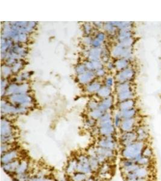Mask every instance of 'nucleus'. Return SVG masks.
Instances as JSON below:
<instances>
[{"label": "nucleus", "mask_w": 161, "mask_h": 181, "mask_svg": "<svg viewBox=\"0 0 161 181\" xmlns=\"http://www.w3.org/2000/svg\"><path fill=\"white\" fill-rule=\"evenodd\" d=\"M13 145L12 143H1V154H3L7 152L10 150L11 149H13Z\"/></svg>", "instance_id": "obj_21"}, {"label": "nucleus", "mask_w": 161, "mask_h": 181, "mask_svg": "<svg viewBox=\"0 0 161 181\" xmlns=\"http://www.w3.org/2000/svg\"><path fill=\"white\" fill-rule=\"evenodd\" d=\"M77 166L78 161L77 158H73L70 159L68 161L65 167L66 173L69 176H72L75 172L77 171Z\"/></svg>", "instance_id": "obj_11"}, {"label": "nucleus", "mask_w": 161, "mask_h": 181, "mask_svg": "<svg viewBox=\"0 0 161 181\" xmlns=\"http://www.w3.org/2000/svg\"><path fill=\"white\" fill-rule=\"evenodd\" d=\"M151 173L150 167H139L134 171L124 175V179H130L135 178L148 179Z\"/></svg>", "instance_id": "obj_3"}, {"label": "nucleus", "mask_w": 161, "mask_h": 181, "mask_svg": "<svg viewBox=\"0 0 161 181\" xmlns=\"http://www.w3.org/2000/svg\"><path fill=\"white\" fill-rule=\"evenodd\" d=\"M85 181H95V179L94 177H92L91 176H89Z\"/></svg>", "instance_id": "obj_25"}, {"label": "nucleus", "mask_w": 161, "mask_h": 181, "mask_svg": "<svg viewBox=\"0 0 161 181\" xmlns=\"http://www.w3.org/2000/svg\"><path fill=\"white\" fill-rule=\"evenodd\" d=\"M142 156L147 157V158H149L151 159L153 158L154 151L151 146L147 145L146 147L144 148L142 152Z\"/></svg>", "instance_id": "obj_17"}, {"label": "nucleus", "mask_w": 161, "mask_h": 181, "mask_svg": "<svg viewBox=\"0 0 161 181\" xmlns=\"http://www.w3.org/2000/svg\"><path fill=\"white\" fill-rule=\"evenodd\" d=\"M56 181H68V178L65 175H62L58 176Z\"/></svg>", "instance_id": "obj_24"}, {"label": "nucleus", "mask_w": 161, "mask_h": 181, "mask_svg": "<svg viewBox=\"0 0 161 181\" xmlns=\"http://www.w3.org/2000/svg\"><path fill=\"white\" fill-rule=\"evenodd\" d=\"M95 150H96L97 154L101 155V156L105 157L107 160V161H112L115 158V156H116L115 151L104 149L102 147H98V146L95 147Z\"/></svg>", "instance_id": "obj_10"}, {"label": "nucleus", "mask_w": 161, "mask_h": 181, "mask_svg": "<svg viewBox=\"0 0 161 181\" xmlns=\"http://www.w3.org/2000/svg\"><path fill=\"white\" fill-rule=\"evenodd\" d=\"M120 141L123 147L138 141L136 132L132 131L129 132H124V133L120 137Z\"/></svg>", "instance_id": "obj_7"}, {"label": "nucleus", "mask_w": 161, "mask_h": 181, "mask_svg": "<svg viewBox=\"0 0 161 181\" xmlns=\"http://www.w3.org/2000/svg\"><path fill=\"white\" fill-rule=\"evenodd\" d=\"M125 181H148V179H139V178H135L130 179H124Z\"/></svg>", "instance_id": "obj_23"}, {"label": "nucleus", "mask_w": 161, "mask_h": 181, "mask_svg": "<svg viewBox=\"0 0 161 181\" xmlns=\"http://www.w3.org/2000/svg\"><path fill=\"white\" fill-rule=\"evenodd\" d=\"M15 180L16 181H29L30 176L28 173L20 175H14Z\"/></svg>", "instance_id": "obj_22"}, {"label": "nucleus", "mask_w": 161, "mask_h": 181, "mask_svg": "<svg viewBox=\"0 0 161 181\" xmlns=\"http://www.w3.org/2000/svg\"><path fill=\"white\" fill-rule=\"evenodd\" d=\"M139 166L134 161L123 158L120 161V167L123 175H128L137 169Z\"/></svg>", "instance_id": "obj_4"}, {"label": "nucleus", "mask_w": 161, "mask_h": 181, "mask_svg": "<svg viewBox=\"0 0 161 181\" xmlns=\"http://www.w3.org/2000/svg\"><path fill=\"white\" fill-rule=\"evenodd\" d=\"M97 146L106 149L116 151L118 148L116 141L111 136L105 137L98 141Z\"/></svg>", "instance_id": "obj_6"}, {"label": "nucleus", "mask_w": 161, "mask_h": 181, "mask_svg": "<svg viewBox=\"0 0 161 181\" xmlns=\"http://www.w3.org/2000/svg\"><path fill=\"white\" fill-rule=\"evenodd\" d=\"M77 159L78 161L77 171L85 173L88 176H91L93 171L90 166L89 158L88 154L83 153L80 154L77 156Z\"/></svg>", "instance_id": "obj_2"}, {"label": "nucleus", "mask_w": 161, "mask_h": 181, "mask_svg": "<svg viewBox=\"0 0 161 181\" xmlns=\"http://www.w3.org/2000/svg\"><path fill=\"white\" fill-rule=\"evenodd\" d=\"M152 162H153V159L141 156V157H140L138 159L136 163L140 167H150V166L151 165Z\"/></svg>", "instance_id": "obj_14"}, {"label": "nucleus", "mask_w": 161, "mask_h": 181, "mask_svg": "<svg viewBox=\"0 0 161 181\" xmlns=\"http://www.w3.org/2000/svg\"><path fill=\"white\" fill-rule=\"evenodd\" d=\"M29 168V161L25 159H20V164L16 170L15 175H20L28 173Z\"/></svg>", "instance_id": "obj_13"}, {"label": "nucleus", "mask_w": 161, "mask_h": 181, "mask_svg": "<svg viewBox=\"0 0 161 181\" xmlns=\"http://www.w3.org/2000/svg\"><path fill=\"white\" fill-rule=\"evenodd\" d=\"M20 162V159H16L9 163L6 164L1 165L2 168L5 173L8 175H15L16 170L18 167Z\"/></svg>", "instance_id": "obj_12"}, {"label": "nucleus", "mask_w": 161, "mask_h": 181, "mask_svg": "<svg viewBox=\"0 0 161 181\" xmlns=\"http://www.w3.org/2000/svg\"><path fill=\"white\" fill-rule=\"evenodd\" d=\"M89 176L80 171L75 172L71 176V181H85Z\"/></svg>", "instance_id": "obj_15"}, {"label": "nucleus", "mask_w": 161, "mask_h": 181, "mask_svg": "<svg viewBox=\"0 0 161 181\" xmlns=\"http://www.w3.org/2000/svg\"><path fill=\"white\" fill-rule=\"evenodd\" d=\"M137 112L134 109H130L125 110L124 112V113L123 115V117L124 119H130V118H133L135 115H136Z\"/></svg>", "instance_id": "obj_20"}, {"label": "nucleus", "mask_w": 161, "mask_h": 181, "mask_svg": "<svg viewBox=\"0 0 161 181\" xmlns=\"http://www.w3.org/2000/svg\"><path fill=\"white\" fill-rule=\"evenodd\" d=\"M89 158L90 166L93 173H94V172L98 171L101 167V164L99 162L98 159L95 157H89Z\"/></svg>", "instance_id": "obj_16"}, {"label": "nucleus", "mask_w": 161, "mask_h": 181, "mask_svg": "<svg viewBox=\"0 0 161 181\" xmlns=\"http://www.w3.org/2000/svg\"><path fill=\"white\" fill-rule=\"evenodd\" d=\"M147 143L137 141L135 143L123 147L121 154L124 159H130L136 162L141 157L142 150L147 145Z\"/></svg>", "instance_id": "obj_1"}, {"label": "nucleus", "mask_w": 161, "mask_h": 181, "mask_svg": "<svg viewBox=\"0 0 161 181\" xmlns=\"http://www.w3.org/2000/svg\"><path fill=\"white\" fill-rule=\"evenodd\" d=\"M20 157V151L16 148H13L10 150L1 154V165L6 164L16 159H19Z\"/></svg>", "instance_id": "obj_5"}, {"label": "nucleus", "mask_w": 161, "mask_h": 181, "mask_svg": "<svg viewBox=\"0 0 161 181\" xmlns=\"http://www.w3.org/2000/svg\"><path fill=\"white\" fill-rule=\"evenodd\" d=\"M111 165H110L107 162H106L101 165V167L98 170V173H99V175L106 174V173H111Z\"/></svg>", "instance_id": "obj_18"}, {"label": "nucleus", "mask_w": 161, "mask_h": 181, "mask_svg": "<svg viewBox=\"0 0 161 181\" xmlns=\"http://www.w3.org/2000/svg\"><path fill=\"white\" fill-rule=\"evenodd\" d=\"M137 124V121L135 118L124 119V120L121 123L120 128L123 132H132L136 127Z\"/></svg>", "instance_id": "obj_8"}, {"label": "nucleus", "mask_w": 161, "mask_h": 181, "mask_svg": "<svg viewBox=\"0 0 161 181\" xmlns=\"http://www.w3.org/2000/svg\"><path fill=\"white\" fill-rule=\"evenodd\" d=\"M137 135V140L142 142H147L150 137L149 129L146 126H141L137 127L136 130Z\"/></svg>", "instance_id": "obj_9"}, {"label": "nucleus", "mask_w": 161, "mask_h": 181, "mask_svg": "<svg viewBox=\"0 0 161 181\" xmlns=\"http://www.w3.org/2000/svg\"><path fill=\"white\" fill-rule=\"evenodd\" d=\"M29 181H53V180L52 179H51L49 177L47 176H43L36 175L31 177H30Z\"/></svg>", "instance_id": "obj_19"}]
</instances>
